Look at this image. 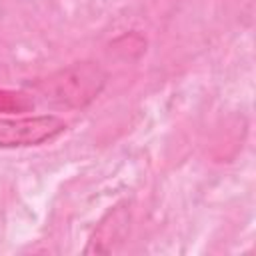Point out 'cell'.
<instances>
[{
    "label": "cell",
    "mask_w": 256,
    "mask_h": 256,
    "mask_svg": "<svg viewBox=\"0 0 256 256\" xmlns=\"http://www.w3.org/2000/svg\"><path fill=\"white\" fill-rule=\"evenodd\" d=\"M130 206L128 202H120L114 208H110L100 222L96 224L88 246L84 248V254H110L114 252L126 238L130 230Z\"/></svg>",
    "instance_id": "cell-3"
},
{
    "label": "cell",
    "mask_w": 256,
    "mask_h": 256,
    "mask_svg": "<svg viewBox=\"0 0 256 256\" xmlns=\"http://www.w3.org/2000/svg\"><path fill=\"white\" fill-rule=\"evenodd\" d=\"M106 82L108 74L98 62L80 60L34 82L32 88L50 104L82 110L100 96Z\"/></svg>",
    "instance_id": "cell-1"
},
{
    "label": "cell",
    "mask_w": 256,
    "mask_h": 256,
    "mask_svg": "<svg viewBox=\"0 0 256 256\" xmlns=\"http://www.w3.org/2000/svg\"><path fill=\"white\" fill-rule=\"evenodd\" d=\"M68 124L56 114L0 118V148L40 146L60 136Z\"/></svg>",
    "instance_id": "cell-2"
},
{
    "label": "cell",
    "mask_w": 256,
    "mask_h": 256,
    "mask_svg": "<svg viewBox=\"0 0 256 256\" xmlns=\"http://www.w3.org/2000/svg\"><path fill=\"white\" fill-rule=\"evenodd\" d=\"M32 108H34L32 96L24 92L0 88V114H18V112H28Z\"/></svg>",
    "instance_id": "cell-4"
}]
</instances>
